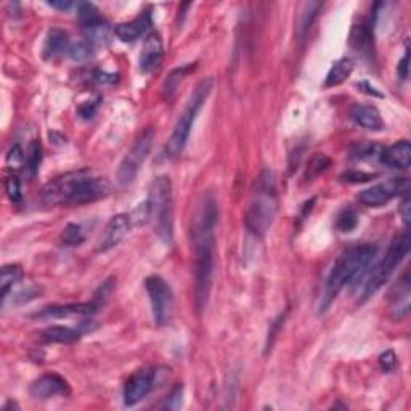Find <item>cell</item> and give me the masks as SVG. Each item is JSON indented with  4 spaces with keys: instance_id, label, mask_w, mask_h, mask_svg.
<instances>
[{
    "instance_id": "cell-20",
    "label": "cell",
    "mask_w": 411,
    "mask_h": 411,
    "mask_svg": "<svg viewBox=\"0 0 411 411\" xmlns=\"http://www.w3.org/2000/svg\"><path fill=\"white\" fill-rule=\"evenodd\" d=\"M69 35L61 29H51L49 31L47 37H45L42 55L45 60H56L65 53H69Z\"/></svg>"
},
{
    "instance_id": "cell-43",
    "label": "cell",
    "mask_w": 411,
    "mask_h": 411,
    "mask_svg": "<svg viewBox=\"0 0 411 411\" xmlns=\"http://www.w3.org/2000/svg\"><path fill=\"white\" fill-rule=\"evenodd\" d=\"M49 7L56 8V10H63V12H66V10H69L71 7H73V3L61 0V2H49Z\"/></svg>"
},
{
    "instance_id": "cell-27",
    "label": "cell",
    "mask_w": 411,
    "mask_h": 411,
    "mask_svg": "<svg viewBox=\"0 0 411 411\" xmlns=\"http://www.w3.org/2000/svg\"><path fill=\"white\" fill-rule=\"evenodd\" d=\"M192 69V66H182V68H177L174 69L171 74L167 76V79L164 81V85H162V94H164V99L171 100L174 95H176V92L178 89V85L182 84V81L185 79V76L188 74V71Z\"/></svg>"
},
{
    "instance_id": "cell-41",
    "label": "cell",
    "mask_w": 411,
    "mask_h": 411,
    "mask_svg": "<svg viewBox=\"0 0 411 411\" xmlns=\"http://www.w3.org/2000/svg\"><path fill=\"white\" fill-rule=\"evenodd\" d=\"M400 215H402L403 219V224L408 225L410 222V196L408 193L403 194V199H402V204H400Z\"/></svg>"
},
{
    "instance_id": "cell-31",
    "label": "cell",
    "mask_w": 411,
    "mask_h": 411,
    "mask_svg": "<svg viewBox=\"0 0 411 411\" xmlns=\"http://www.w3.org/2000/svg\"><path fill=\"white\" fill-rule=\"evenodd\" d=\"M383 148L373 142H360L352 148V158L355 159H374L381 156Z\"/></svg>"
},
{
    "instance_id": "cell-22",
    "label": "cell",
    "mask_w": 411,
    "mask_h": 411,
    "mask_svg": "<svg viewBox=\"0 0 411 411\" xmlns=\"http://www.w3.org/2000/svg\"><path fill=\"white\" fill-rule=\"evenodd\" d=\"M92 331L90 326L82 325L81 330L77 328H69V326H61V325H55L47 328L42 333V339L47 342H55V344H73L77 339H81L82 334L85 331Z\"/></svg>"
},
{
    "instance_id": "cell-17",
    "label": "cell",
    "mask_w": 411,
    "mask_h": 411,
    "mask_svg": "<svg viewBox=\"0 0 411 411\" xmlns=\"http://www.w3.org/2000/svg\"><path fill=\"white\" fill-rule=\"evenodd\" d=\"M381 162L390 169H407L411 162V145L408 140H400L381 151Z\"/></svg>"
},
{
    "instance_id": "cell-39",
    "label": "cell",
    "mask_w": 411,
    "mask_h": 411,
    "mask_svg": "<svg viewBox=\"0 0 411 411\" xmlns=\"http://www.w3.org/2000/svg\"><path fill=\"white\" fill-rule=\"evenodd\" d=\"M99 101L100 100L90 101V105L89 103H84V105L79 108V115L84 117V119H90V117H94V115L97 112V108H99Z\"/></svg>"
},
{
    "instance_id": "cell-28",
    "label": "cell",
    "mask_w": 411,
    "mask_h": 411,
    "mask_svg": "<svg viewBox=\"0 0 411 411\" xmlns=\"http://www.w3.org/2000/svg\"><path fill=\"white\" fill-rule=\"evenodd\" d=\"M85 235L84 230H82L81 225L77 224H68L65 227V230L61 231L60 241L61 246H66V248H73V246H79L84 243Z\"/></svg>"
},
{
    "instance_id": "cell-5",
    "label": "cell",
    "mask_w": 411,
    "mask_h": 411,
    "mask_svg": "<svg viewBox=\"0 0 411 411\" xmlns=\"http://www.w3.org/2000/svg\"><path fill=\"white\" fill-rule=\"evenodd\" d=\"M278 210V194H276L275 177L270 171H264L257 182V188L249 203L246 214V227L255 236L267 235L274 224Z\"/></svg>"
},
{
    "instance_id": "cell-23",
    "label": "cell",
    "mask_w": 411,
    "mask_h": 411,
    "mask_svg": "<svg viewBox=\"0 0 411 411\" xmlns=\"http://www.w3.org/2000/svg\"><path fill=\"white\" fill-rule=\"evenodd\" d=\"M352 71H353V61L351 58L337 60L336 63L331 66L330 73L326 76L325 87L326 89H330V87L341 85L342 82H346L347 77L352 74Z\"/></svg>"
},
{
    "instance_id": "cell-44",
    "label": "cell",
    "mask_w": 411,
    "mask_h": 411,
    "mask_svg": "<svg viewBox=\"0 0 411 411\" xmlns=\"http://www.w3.org/2000/svg\"><path fill=\"white\" fill-rule=\"evenodd\" d=\"M8 410H18V405L15 403V402H8V403L5 405V407L2 408V411H8Z\"/></svg>"
},
{
    "instance_id": "cell-8",
    "label": "cell",
    "mask_w": 411,
    "mask_h": 411,
    "mask_svg": "<svg viewBox=\"0 0 411 411\" xmlns=\"http://www.w3.org/2000/svg\"><path fill=\"white\" fill-rule=\"evenodd\" d=\"M154 140V128L148 127L146 131L142 132V135L137 138L135 143H133L131 150L122 159L119 164V169H117V182L122 187H127L131 185L133 180H135L138 171H140L143 162L146 161L148 154L151 151Z\"/></svg>"
},
{
    "instance_id": "cell-29",
    "label": "cell",
    "mask_w": 411,
    "mask_h": 411,
    "mask_svg": "<svg viewBox=\"0 0 411 411\" xmlns=\"http://www.w3.org/2000/svg\"><path fill=\"white\" fill-rule=\"evenodd\" d=\"M320 7L321 5L318 2H310L304 5V10H302L301 19H299V28H297V33H299L301 39L305 37V34L308 33V29H310L313 19L317 18Z\"/></svg>"
},
{
    "instance_id": "cell-4",
    "label": "cell",
    "mask_w": 411,
    "mask_h": 411,
    "mask_svg": "<svg viewBox=\"0 0 411 411\" xmlns=\"http://www.w3.org/2000/svg\"><path fill=\"white\" fill-rule=\"evenodd\" d=\"M146 219L150 220L156 235L166 244L174 238V196L172 182L167 176H159L151 182L145 203Z\"/></svg>"
},
{
    "instance_id": "cell-18",
    "label": "cell",
    "mask_w": 411,
    "mask_h": 411,
    "mask_svg": "<svg viewBox=\"0 0 411 411\" xmlns=\"http://www.w3.org/2000/svg\"><path fill=\"white\" fill-rule=\"evenodd\" d=\"M151 26V15L148 12H143L142 15H138L135 19L128 23H122L117 24L115 29V34L117 35V39L121 42H135L137 39H140L143 34L146 33V29Z\"/></svg>"
},
{
    "instance_id": "cell-35",
    "label": "cell",
    "mask_w": 411,
    "mask_h": 411,
    "mask_svg": "<svg viewBox=\"0 0 411 411\" xmlns=\"http://www.w3.org/2000/svg\"><path fill=\"white\" fill-rule=\"evenodd\" d=\"M5 192H7V196L12 203L22 201V183H19L17 176H8L5 178Z\"/></svg>"
},
{
    "instance_id": "cell-12",
    "label": "cell",
    "mask_w": 411,
    "mask_h": 411,
    "mask_svg": "<svg viewBox=\"0 0 411 411\" xmlns=\"http://www.w3.org/2000/svg\"><path fill=\"white\" fill-rule=\"evenodd\" d=\"M132 227V217L128 214H117L110 219L105 230L97 241V253H108L115 249L126 238Z\"/></svg>"
},
{
    "instance_id": "cell-38",
    "label": "cell",
    "mask_w": 411,
    "mask_h": 411,
    "mask_svg": "<svg viewBox=\"0 0 411 411\" xmlns=\"http://www.w3.org/2000/svg\"><path fill=\"white\" fill-rule=\"evenodd\" d=\"M24 159L26 158H24V154L22 151V148H19L18 145H15L7 154V164H8V166H12V167L22 166V164L24 162Z\"/></svg>"
},
{
    "instance_id": "cell-13",
    "label": "cell",
    "mask_w": 411,
    "mask_h": 411,
    "mask_svg": "<svg viewBox=\"0 0 411 411\" xmlns=\"http://www.w3.org/2000/svg\"><path fill=\"white\" fill-rule=\"evenodd\" d=\"M31 397L35 400H47L56 395H68L69 394V384L66 383L65 378H61L60 374L50 373L44 374L39 379L31 384Z\"/></svg>"
},
{
    "instance_id": "cell-25",
    "label": "cell",
    "mask_w": 411,
    "mask_h": 411,
    "mask_svg": "<svg viewBox=\"0 0 411 411\" xmlns=\"http://www.w3.org/2000/svg\"><path fill=\"white\" fill-rule=\"evenodd\" d=\"M40 162H42V146L37 140H33L24 159V172L28 174L29 178H34L35 174L39 172Z\"/></svg>"
},
{
    "instance_id": "cell-30",
    "label": "cell",
    "mask_w": 411,
    "mask_h": 411,
    "mask_svg": "<svg viewBox=\"0 0 411 411\" xmlns=\"http://www.w3.org/2000/svg\"><path fill=\"white\" fill-rule=\"evenodd\" d=\"M331 164V159L325 156V154H320L317 153L315 156H313L310 161H308L307 164V169H305V176L304 178L307 180V182H310L312 178H315L320 176V174H323L326 171L328 167H330Z\"/></svg>"
},
{
    "instance_id": "cell-7",
    "label": "cell",
    "mask_w": 411,
    "mask_h": 411,
    "mask_svg": "<svg viewBox=\"0 0 411 411\" xmlns=\"http://www.w3.org/2000/svg\"><path fill=\"white\" fill-rule=\"evenodd\" d=\"M410 251V233L407 230L402 235H399L397 238L392 241V244L389 246L387 253L373 267V270L369 271L367 280L363 283L362 290V301H367L373 294L381 290V287L389 281L390 276L395 271V269L402 264V260L407 257Z\"/></svg>"
},
{
    "instance_id": "cell-10",
    "label": "cell",
    "mask_w": 411,
    "mask_h": 411,
    "mask_svg": "<svg viewBox=\"0 0 411 411\" xmlns=\"http://www.w3.org/2000/svg\"><path fill=\"white\" fill-rule=\"evenodd\" d=\"M407 193H410V180L395 177L360 192L357 194V201L367 208H383L394 198L403 196Z\"/></svg>"
},
{
    "instance_id": "cell-15",
    "label": "cell",
    "mask_w": 411,
    "mask_h": 411,
    "mask_svg": "<svg viewBox=\"0 0 411 411\" xmlns=\"http://www.w3.org/2000/svg\"><path fill=\"white\" fill-rule=\"evenodd\" d=\"M99 310L94 302H85V304H66V305H50L45 307L39 313H35L37 318H74V317H92Z\"/></svg>"
},
{
    "instance_id": "cell-32",
    "label": "cell",
    "mask_w": 411,
    "mask_h": 411,
    "mask_svg": "<svg viewBox=\"0 0 411 411\" xmlns=\"http://www.w3.org/2000/svg\"><path fill=\"white\" fill-rule=\"evenodd\" d=\"M357 225H358V215L355 210L351 208H346L339 212L337 220H336V227L339 231H342V233H349V231L357 228Z\"/></svg>"
},
{
    "instance_id": "cell-26",
    "label": "cell",
    "mask_w": 411,
    "mask_h": 411,
    "mask_svg": "<svg viewBox=\"0 0 411 411\" xmlns=\"http://www.w3.org/2000/svg\"><path fill=\"white\" fill-rule=\"evenodd\" d=\"M77 17H79L82 26H84V29H90V28H95V26H99L101 23H106L105 19H103L99 10H97L95 5H92V3L77 5Z\"/></svg>"
},
{
    "instance_id": "cell-2",
    "label": "cell",
    "mask_w": 411,
    "mask_h": 411,
    "mask_svg": "<svg viewBox=\"0 0 411 411\" xmlns=\"http://www.w3.org/2000/svg\"><path fill=\"white\" fill-rule=\"evenodd\" d=\"M110 193L111 183L106 178L94 177L82 169L51 180L40 192V199L47 206H84L100 201Z\"/></svg>"
},
{
    "instance_id": "cell-42",
    "label": "cell",
    "mask_w": 411,
    "mask_h": 411,
    "mask_svg": "<svg viewBox=\"0 0 411 411\" xmlns=\"http://www.w3.org/2000/svg\"><path fill=\"white\" fill-rule=\"evenodd\" d=\"M397 74L402 81H405L408 77V53L403 55V58L399 61L397 66Z\"/></svg>"
},
{
    "instance_id": "cell-9",
    "label": "cell",
    "mask_w": 411,
    "mask_h": 411,
    "mask_svg": "<svg viewBox=\"0 0 411 411\" xmlns=\"http://www.w3.org/2000/svg\"><path fill=\"white\" fill-rule=\"evenodd\" d=\"M145 290L150 297L154 323L158 326H166L172 318L174 294L169 283L159 275H151L145 280Z\"/></svg>"
},
{
    "instance_id": "cell-19",
    "label": "cell",
    "mask_w": 411,
    "mask_h": 411,
    "mask_svg": "<svg viewBox=\"0 0 411 411\" xmlns=\"http://www.w3.org/2000/svg\"><path fill=\"white\" fill-rule=\"evenodd\" d=\"M351 117L355 121V124L363 128H368V131L379 132L384 128L381 112L373 105H360V103H357V105L352 106Z\"/></svg>"
},
{
    "instance_id": "cell-24",
    "label": "cell",
    "mask_w": 411,
    "mask_h": 411,
    "mask_svg": "<svg viewBox=\"0 0 411 411\" xmlns=\"http://www.w3.org/2000/svg\"><path fill=\"white\" fill-rule=\"evenodd\" d=\"M23 278V269L17 264L3 265L2 271H0V296L2 301L7 299L8 292L13 290L15 285H18Z\"/></svg>"
},
{
    "instance_id": "cell-11",
    "label": "cell",
    "mask_w": 411,
    "mask_h": 411,
    "mask_svg": "<svg viewBox=\"0 0 411 411\" xmlns=\"http://www.w3.org/2000/svg\"><path fill=\"white\" fill-rule=\"evenodd\" d=\"M156 383V371L154 369H140V371L133 373L128 381L124 385V403L127 407H133V405L140 403L143 399H146V395L151 392Z\"/></svg>"
},
{
    "instance_id": "cell-6",
    "label": "cell",
    "mask_w": 411,
    "mask_h": 411,
    "mask_svg": "<svg viewBox=\"0 0 411 411\" xmlns=\"http://www.w3.org/2000/svg\"><path fill=\"white\" fill-rule=\"evenodd\" d=\"M212 79L210 77H206L199 84L194 87L193 94L190 95V100L187 101V106L183 108L182 115L176 122V127H174L172 135L167 140V145L164 148V156L167 159H174L182 154V151L187 146V142L190 138V133H192V128L194 121L201 111L203 105L208 100L210 95V90H212Z\"/></svg>"
},
{
    "instance_id": "cell-36",
    "label": "cell",
    "mask_w": 411,
    "mask_h": 411,
    "mask_svg": "<svg viewBox=\"0 0 411 411\" xmlns=\"http://www.w3.org/2000/svg\"><path fill=\"white\" fill-rule=\"evenodd\" d=\"M379 364L384 369L385 373L394 371L395 367H397V357L392 351H385L381 357H379Z\"/></svg>"
},
{
    "instance_id": "cell-40",
    "label": "cell",
    "mask_w": 411,
    "mask_h": 411,
    "mask_svg": "<svg viewBox=\"0 0 411 411\" xmlns=\"http://www.w3.org/2000/svg\"><path fill=\"white\" fill-rule=\"evenodd\" d=\"M344 182H351V183H358V182H368L369 178H373L371 174H364V172H349L346 176H342Z\"/></svg>"
},
{
    "instance_id": "cell-3",
    "label": "cell",
    "mask_w": 411,
    "mask_h": 411,
    "mask_svg": "<svg viewBox=\"0 0 411 411\" xmlns=\"http://www.w3.org/2000/svg\"><path fill=\"white\" fill-rule=\"evenodd\" d=\"M376 254L378 248L374 244H362L344 251V253L337 257L336 262H334L333 269L330 270V275H328L318 312H326L334 302V299L339 296V292H341L347 285H351L352 281L358 280L360 276L367 271Z\"/></svg>"
},
{
    "instance_id": "cell-33",
    "label": "cell",
    "mask_w": 411,
    "mask_h": 411,
    "mask_svg": "<svg viewBox=\"0 0 411 411\" xmlns=\"http://www.w3.org/2000/svg\"><path fill=\"white\" fill-rule=\"evenodd\" d=\"M112 292H115V280L110 278V280H106L105 283H101V285L99 286V290L94 292V299H92V302H94V304L100 308L101 305H105L106 302L110 301Z\"/></svg>"
},
{
    "instance_id": "cell-14",
    "label": "cell",
    "mask_w": 411,
    "mask_h": 411,
    "mask_svg": "<svg viewBox=\"0 0 411 411\" xmlns=\"http://www.w3.org/2000/svg\"><path fill=\"white\" fill-rule=\"evenodd\" d=\"M164 56V47L162 40L158 34H148L145 42H143V49L138 58V66H140L142 73H153L154 69L161 65Z\"/></svg>"
},
{
    "instance_id": "cell-37",
    "label": "cell",
    "mask_w": 411,
    "mask_h": 411,
    "mask_svg": "<svg viewBox=\"0 0 411 411\" xmlns=\"http://www.w3.org/2000/svg\"><path fill=\"white\" fill-rule=\"evenodd\" d=\"M182 394H183L182 385H177V387L174 389L171 394H169V397L166 400V405H164V408H167V410L178 408L180 405H182Z\"/></svg>"
},
{
    "instance_id": "cell-21",
    "label": "cell",
    "mask_w": 411,
    "mask_h": 411,
    "mask_svg": "<svg viewBox=\"0 0 411 411\" xmlns=\"http://www.w3.org/2000/svg\"><path fill=\"white\" fill-rule=\"evenodd\" d=\"M374 42V28L371 23L353 24L349 34V44L353 50L362 55H369L373 50Z\"/></svg>"
},
{
    "instance_id": "cell-1",
    "label": "cell",
    "mask_w": 411,
    "mask_h": 411,
    "mask_svg": "<svg viewBox=\"0 0 411 411\" xmlns=\"http://www.w3.org/2000/svg\"><path fill=\"white\" fill-rule=\"evenodd\" d=\"M219 210L212 194L206 193L196 203L192 224H190V238L194 251V299L198 310H204L212 287L214 276V251H215V228H217Z\"/></svg>"
},
{
    "instance_id": "cell-34",
    "label": "cell",
    "mask_w": 411,
    "mask_h": 411,
    "mask_svg": "<svg viewBox=\"0 0 411 411\" xmlns=\"http://www.w3.org/2000/svg\"><path fill=\"white\" fill-rule=\"evenodd\" d=\"M71 58L74 61H85L92 56V45L87 40H81V42L71 44L69 53Z\"/></svg>"
},
{
    "instance_id": "cell-16",
    "label": "cell",
    "mask_w": 411,
    "mask_h": 411,
    "mask_svg": "<svg viewBox=\"0 0 411 411\" xmlns=\"http://www.w3.org/2000/svg\"><path fill=\"white\" fill-rule=\"evenodd\" d=\"M410 278L408 274L399 281V285L390 292V313L394 320H402L410 312Z\"/></svg>"
}]
</instances>
